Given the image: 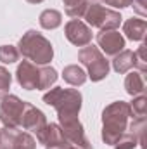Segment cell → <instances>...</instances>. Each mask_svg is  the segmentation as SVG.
I'll use <instances>...</instances> for the list:
<instances>
[{
    "mask_svg": "<svg viewBox=\"0 0 147 149\" xmlns=\"http://www.w3.org/2000/svg\"><path fill=\"white\" fill-rule=\"evenodd\" d=\"M146 109H147V99L146 95H139L132 101L130 104V113H132V118H146Z\"/></svg>",
    "mask_w": 147,
    "mask_h": 149,
    "instance_id": "21",
    "label": "cell"
},
{
    "mask_svg": "<svg viewBox=\"0 0 147 149\" xmlns=\"http://www.w3.org/2000/svg\"><path fill=\"white\" fill-rule=\"evenodd\" d=\"M37 141L45 146V149H69L71 144L64 137L61 127L57 123H47L45 128L37 134Z\"/></svg>",
    "mask_w": 147,
    "mask_h": 149,
    "instance_id": "10",
    "label": "cell"
},
{
    "mask_svg": "<svg viewBox=\"0 0 147 149\" xmlns=\"http://www.w3.org/2000/svg\"><path fill=\"white\" fill-rule=\"evenodd\" d=\"M47 125V118L45 114L38 109L37 106L26 102V108H24V113H23V120H21V127L28 132H33V134H38L45 128Z\"/></svg>",
    "mask_w": 147,
    "mask_h": 149,
    "instance_id": "13",
    "label": "cell"
},
{
    "mask_svg": "<svg viewBox=\"0 0 147 149\" xmlns=\"http://www.w3.org/2000/svg\"><path fill=\"white\" fill-rule=\"evenodd\" d=\"M0 135H2L0 149H37V141L30 132L3 127L0 130Z\"/></svg>",
    "mask_w": 147,
    "mask_h": 149,
    "instance_id": "8",
    "label": "cell"
},
{
    "mask_svg": "<svg viewBox=\"0 0 147 149\" xmlns=\"http://www.w3.org/2000/svg\"><path fill=\"white\" fill-rule=\"evenodd\" d=\"M92 2H104V0H92Z\"/></svg>",
    "mask_w": 147,
    "mask_h": 149,
    "instance_id": "28",
    "label": "cell"
},
{
    "mask_svg": "<svg viewBox=\"0 0 147 149\" xmlns=\"http://www.w3.org/2000/svg\"><path fill=\"white\" fill-rule=\"evenodd\" d=\"M133 0H104L106 5L111 7H118V9H125V7H130Z\"/></svg>",
    "mask_w": 147,
    "mask_h": 149,
    "instance_id": "25",
    "label": "cell"
},
{
    "mask_svg": "<svg viewBox=\"0 0 147 149\" xmlns=\"http://www.w3.org/2000/svg\"><path fill=\"white\" fill-rule=\"evenodd\" d=\"M132 5H133V9H135L140 16H146V12H147L146 0H133V2H132Z\"/></svg>",
    "mask_w": 147,
    "mask_h": 149,
    "instance_id": "26",
    "label": "cell"
},
{
    "mask_svg": "<svg viewBox=\"0 0 147 149\" xmlns=\"http://www.w3.org/2000/svg\"><path fill=\"white\" fill-rule=\"evenodd\" d=\"M85 21L92 26V28H99L101 31L106 30H116L121 24V14L114 9H107L99 2H90L85 14H83Z\"/></svg>",
    "mask_w": 147,
    "mask_h": 149,
    "instance_id": "6",
    "label": "cell"
},
{
    "mask_svg": "<svg viewBox=\"0 0 147 149\" xmlns=\"http://www.w3.org/2000/svg\"><path fill=\"white\" fill-rule=\"evenodd\" d=\"M146 43H142L140 47H139V50L135 52V68H139V71L144 74L146 73V68H147V64H146Z\"/></svg>",
    "mask_w": 147,
    "mask_h": 149,
    "instance_id": "24",
    "label": "cell"
},
{
    "mask_svg": "<svg viewBox=\"0 0 147 149\" xmlns=\"http://www.w3.org/2000/svg\"><path fill=\"white\" fill-rule=\"evenodd\" d=\"M62 78H64L66 83H69L73 87H80L87 81V73H85L83 68H80L76 64H69L62 70Z\"/></svg>",
    "mask_w": 147,
    "mask_h": 149,
    "instance_id": "17",
    "label": "cell"
},
{
    "mask_svg": "<svg viewBox=\"0 0 147 149\" xmlns=\"http://www.w3.org/2000/svg\"><path fill=\"white\" fill-rule=\"evenodd\" d=\"M69 149H78V148H74V146H71V148H69Z\"/></svg>",
    "mask_w": 147,
    "mask_h": 149,
    "instance_id": "29",
    "label": "cell"
},
{
    "mask_svg": "<svg viewBox=\"0 0 147 149\" xmlns=\"http://www.w3.org/2000/svg\"><path fill=\"white\" fill-rule=\"evenodd\" d=\"M19 59V50L14 45H0V61L3 64H12Z\"/></svg>",
    "mask_w": 147,
    "mask_h": 149,
    "instance_id": "22",
    "label": "cell"
},
{
    "mask_svg": "<svg viewBox=\"0 0 147 149\" xmlns=\"http://www.w3.org/2000/svg\"><path fill=\"white\" fill-rule=\"evenodd\" d=\"M16 80L24 90H45L57 81V71L52 66H38L23 61L16 70Z\"/></svg>",
    "mask_w": 147,
    "mask_h": 149,
    "instance_id": "2",
    "label": "cell"
},
{
    "mask_svg": "<svg viewBox=\"0 0 147 149\" xmlns=\"http://www.w3.org/2000/svg\"><path fill=\"white\" fill-rule=\"evenodd\" d=\"M26 2H30V3H42L43 0H26Z\"/></svg>",
    "mask_w": 147,
    "mask_h": 149,
    "instance_id": "27",
    "label": "cell"
},
{
    "mask_svg": "<svg viewBox=\"0 0 147 149\" xmlns=\"http://www.w3.org/2000/svg\"><path fill=\"white\" fill-rule=\"evenodd\" d=\"M0 142H2V135H0Z\"/></svg>",
    "mask_w": 147,
    "mask_h": 149,
    "instance_id": "30",
    "label": "cell"
},
{
    "mask_svg": "<svg viewBox=\"0 0 147 149\" xmlns=\"http://www.w3.org/2000/svg\"><path fill=\"white\" fill-rule=\"evenodd\" d=\"M139 146V137L133 132H125L116 142H114V149H135Z\"/></svg>",
    "mask_w": 147,
    "mask_h": 149,
    "instance_id": "20",
    "label": "cell"
},
{
    "mask_svg": "<svg viewBox=\"0 0 147 149\" xmlns=\"http://www.w3.org/2000/svg\"><path fill=\"white\" fill-rule=\"evenodd\" d=\"M26 108V102L21 101L17 95L7 94L3 99H0V121L7 128H21L23 113Z\"/></svg>",
    "mask_w": 147,
    "mask_h": 149,
    "instance_id": "7",
    "label": "cell"
},
{
    "mask_svg": "<svg viewBox=\"0 0 147 149\" xmlns=\"http://www.w3.org/2000/svg\"><path fill=\"white\" fill-rule=\"evenodd\" d=\"M125 90L130 95H142L146 90V81H144V74L140 71H132L126 74L125 78Z\"/></svg>",
    "mask_w": 147,
    "mask_h": 149,
    "instance_id": "16",
    "label": "cell"
},
{
    "mask_svg": "<svg viewBox=\"0 0 147 149\" xmlns=\"http://www.w3.org/2000/svg\"><path fill=\"white\" fill-rule=\"evenodd\" d=\"M64 2V7H66V14L73 19H80L83 17L90 0H62Z\"/></svg>",
    "mask_w": 147,
    "mask_h": 149,
    "instance_id": "19",
    "label": "cell"
},
{
    "mask_svg": "<svg viewBox=\"0 0 147 149\" xmlns=\"http://www.w3.org/2000/svg\"><path fill=\"white\" fill-rule=\"evenodd\" d=\"M19 54L38 66H47L54 57L52 43L35 30H28L19 40Z\"/></svg>",
    "mask_w": 147,
    "mask_h": 149,
    "instance_id": "4",
    "label": "cell"
},
{
    "mask_svg": "<svg viewBox=\"0 0 147 149\" xmlns=\"http://www.w3.org/2000/svg\"><path fill=\"white\" fill-rule=\"evenodd\" d=\"M62 23V14L55 9H47L40 14V26L43 30H55Z\"/></svg>",
    "mask_w": 147,
    "mask_h": 149,
    "instance_id": "18",
    "label": "cell"
},
{
    "mask_svg": "<svg viewBox=\"0 0 147 149\" xmlns=\"http://www.w3.org/2000/svg\"><path fill=\"white\" fill-rule=\"evenodd\" d=\"M123 33H125V37L128 38V40H132V42H142L147 33V23L144 19L132 17V19L125 21Z\"/></svg>",
    "mask_w": 147,
    "mask_h": 149,
    "instance_id": "14",
    "label": "cell"
},
{
    "mask_svg": "<svg viewBox=\"0 0 147 149\" xmlns=\"http://www.w3.org/2000/svg\"><path fill=\"white\" fill-rule=\"evenodd\" d=\"M10 81H12V76H10V73H9L3 66H0V99H3V97L9 94Z\"/></svg>",
    "mask_w": 147,
    "mask_h": 149,
    "instance_id": "23",
    "label": "cell"
},
{
    "mask_svg": "<svg viewBox=\"0 0 147 149\" xmlns=\"http://www.w3.org/2000/svg\"><path fill=\"white\" fill-rule=\"evenodd\" d=\"M112 68L119 74L128 73L132 68H135V52L133 50H121L112 59Z\"/></svg>",
    "mask_w": 147,
    "mask_h": 149,
    "instance_id": "15",
    "label": "cell"
},
{
    "mask_svg": "<svg viewBox=\"0 0 147 149\" xmlns=\"http://www.w3.org/2000/svg\"><path fill=\"white\" fill-rule=\"evenodd\" d=\"M59 127L64 134V137L69 141V144L78 149H94L92 142L87 139L83 125L78 118H69V120H62L59 121Z\"/></svg>",
    "mask_w": 147,
    "mask_h": 149,
    "instance_id": "9",
    "label": "cell"
},
{
    "mask_svg": "<svg viewBox=\"0 0 147 149\" xmlns=\"http://www.w3.org/2000/svg\"><path fill=\"white\" fill-rule=\"evenodd\" d=\"M64 35L76 47H85L92 42V30L80 19H71L66 23Z\"/></svg>",
    "mask_w": 147,
    "mask_h": 149,
    "instance_id": "11",
    "label": "cell"
},
{
    "mask_svg": "<svg viewBox=\"0 0 147 149\" xmlns=\"http://www.w3.org/2000/svg\"><path fill=\"white\" fill-rule=\"evenodd\" d=\"M78 59L88 70L87 78H90L92 81H101L109 74V61L95 45H90V43L85 45L78 52Z\"/></svg>",
    "mask_w": 147,
    "mask_h": 149,
    "instance_id": "5",
    "label": "cell"
},
{
    "mask_svg": "<svg viewBox=\"0 0 147 149\" xmlns=\"http://www.w3.org/2000/svg\"><path fill=\"white\" fill-rule=\"evenodd\" d=\"M97 43H99V47L102 49V52L106 56H112V57L116 54H119L121 50H125V38L116 30L101 31L97 35Z\"/></svg>",
    "mask_w": 147,
    "mask_h": 149,
    "instance_id": "12",
    "label": "cell"
},
{
    "mask_svg": "<svg viewBox=\"0 0 147 149\" xmlns=\"http://www.w3.org/2000/svg\"><path fill=\"white\" fill-rule=\"evenodd\" d=\"M81 94L76 88H62V87H54L49 92L43 94V102L52 106L57 111L59 121L78 118L81 109Z\"/></svg>",
    "mask_w": 147,
    "mask_h": 149,
    "instance_id": "3",
    "label": "cell"
},
{
    "mask_svg": "<svg viewBox=\"0 0 147 149\" xmlns=\"http://www.w3.org/2000/svg\"><path fill=\"white\" fill-rule=\"evenodd\" d=\"M130 118V104L125 101H116L102 111V141L107 146H114V142L126 132Z\"/></svg>",
    "mask_w": 147,
    "mask_h": 149,
    "instance_id": "1",
    "label": "cell"
}]
</instances>
